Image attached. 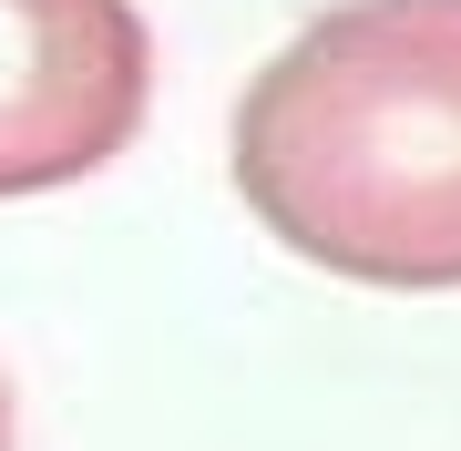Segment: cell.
<instances>
[{"instance_id":"obj_1","label":"cell","mask_w":461,"mask_h":451,"mask_svg":"<svg viewBox=\"0 0 461 451\" xmlns=\"http://www.w3.org/2000/svg\"><path fill=\"white\" fill-rule=\"evenodd\" d=\"M236 195L348 287H461V0H339L236 93Z\"/></svg>"},{"instance_id":"obj_2","label":"cell","mask_w":461,"mask_h":451,"mask_svg":"<svg viewBox=\"0 0 461 451\" xmlns=\"http://www.w3.org/2000/svg\"><path fill=\"white\" fill-rule=\"evenodd\" d=\"M154 32L133 0H0V195L83 185L144 134Z\"/></svg>"},{"instance_id":"obj_3","label":"cell","mask_w":461,"mask_h":451,"mask_svg":"<svg viewBox=\"0 0 461 451\" xmlns=\"http://www.w3.org/2000/svg\"><path fill=\"white\" fill-rule=\"evenodd\" d=\"M0 451H11V380H0Z\"/></svg>"}]
</instances>
